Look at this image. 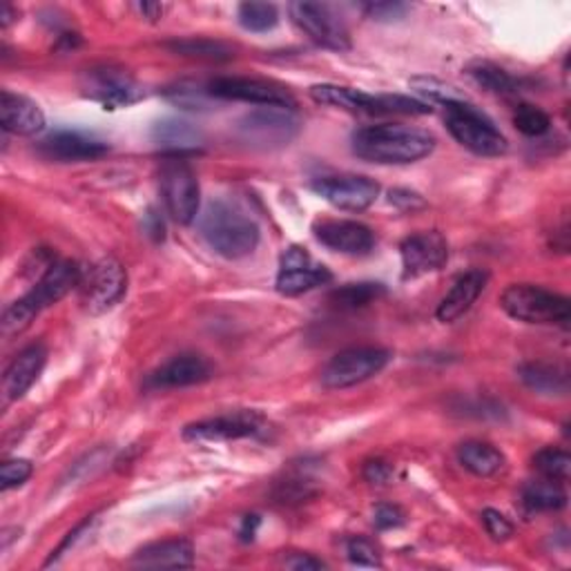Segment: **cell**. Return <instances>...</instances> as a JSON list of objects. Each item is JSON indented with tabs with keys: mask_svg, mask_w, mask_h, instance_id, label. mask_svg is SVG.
I'll list each match as a JSON object with an SVG mask.
<instances>
[{
	"mask_svg": "<svg viewBox=\"0 0 571 571\" xmlns=\"http://www.w3.org/2000/svg\"><path fill=\"white\" fill-rule=\"evenodd\" d=\"M460 464L478 478H492L505 468V455L494 444L487 442H464L457 446Z\"/></svg>",
	"mask_w": 571,
	"mask_h": 571,
	"instance_id": "484cf974",
	"label": "cell"
},
{
	"mask_svg": "<svg viewBox=\"0 0 571 571\" xmlns=\"http://www.w3.org/2000/svg\"><path fill=\"white\" fill-rule=\"evenodd\" d=\"M132 562L146 569H187L195 564V549L185 538L161 540L139 549Z\"/></svg>",
	"mask_w": 571,
	"mask_h": 571,
	"instance_id": "cb8c5ba5",
	"label": "cell"
},
{
	"mask_svg": "<svg viewBox=\"0 0 571 571\" xmlns=\"http://www.w3.org/2000/svg\"><path fill=\"white\" fill-rule=\"evenodd\" d=\"M291 17L313 43L333 52L351 50L348 30L331 6L306 3V0H302V3L291 6Z\"/></svg>",
	"mask_w": 571,
	"mask_h": 571,
	"instance_id": "7c38bea8",
	"label": "cell"
},
{
	"mask_svg": "<svg viewBox=\"0 0 571 571\" xmlns=\"http://www.w3.org/2000/svg\"><path fill=\"white\" fill-rule=\"evenodd\" d=\"M468 74L481 87H485L487 91L500 94V97H511V94H518L520 87H522L520 78H516L507 69H503L498 65H492V63L473 65V67H468Z\"/></svg>",
	"mask_w": 571,
	"mask_h": 571,
	"instance_id": "f546056e",
	"label": "cell"
},
{
	"mask_svg": "<svg viewBox=\"0 0 571 571\" xmlns=\"http://www.w3.org/2000/svg\"><path fill=\"white\" fill-rule=\"evenodd\" d=\"M128 289V272L115 257H106L83 272L80 293L89 313L99 315L112 309Z\"/></svg>",
	"mask_w": 571,
	"mask_h": 571,
	"instance_id": "30bf717a",
	"label": "cell"
},
{
	"mask_svg": "<svg viewBox=\"0 0 571 571\" xmlns=\"http://www.w3.org/2000/svg\"><path fill=\"white\" fill-rule=\"evenodd\" d=\"M385 293H387V289L383 283L359 281V283L340 286V289H335L328 295V302L342 311H357V309H364V306L377 302Z\"/></svg>",
	"mask_w": 571,
	"mask_h": 571,
	"instance_id": "83f0119b",
	"label": "cell"
},
{
	"mask_svg": "<svg viewBox=\"0 0 571 571\" xmlns=\"http://www.w3.org/2000/svg\"><path fill=\"white\" fill-rule=\"evenodd\" d=\"M0 126L17 137H32L45 128V115L32 99L23 94L3 89L0 94Z\"/></svg>",
	"mask_w": 571,
	"mask_h": 571,
	"instance_id": "44dd1931",
	"label": "cell"
},
{
	"mask_svg": "<svg viewBox=\"0 0 571 571\" xmlns=\"http://www.w3.org/2000/svg\"><path fill=\"white\" fill-rule=\"evenodd\" d=\"M346 553H348V560L357 567H383L379 551L368 538H351L346 545Z\"/></svg>",
	"mask_w": 571,
	"mask_h": 571,
	"instance_id": "8d00e7d4",
	"label": "cell"
},
{
	"mask_svg": "<svg viewBox=\"0 0 571 571\" xmlns=\"http://www.w3.org/2000/svg\"><path fill=\"white\" fill-rule=\"evenodd\" d=\"M400 255H402V277L418 279L422 274L440 270L446 263L449 246H446V239L435 230L418 233L402 241Z\"/></svg>",
	"mask_w": 571,
	"mask_h": 571,
	"instance_id": "2e32d148",
	"label": "cell"
},
{
	"mask_svg": "<svg viewBox=\"0 0 571 571\" xmlns=\"http://www.w3.org/2000/svg\"><path fill=\"white\" fill-rule=\"evenodd\" d=\"M487 281H489V274L478 268L460 274L457 281L453 283V289L444 295V300L440 302V306L435 311L438 320L444 324L460 320L475 304V300L483 295Z\"/></svg>",
	"mask_w": 571,
	"mask_h": 571,
	"instance_id": "603a6c76",
	"label": "cell"
},
{
	"mask_svg": "<svg viewBox=\"0 0 571 571\" xmlns=\"http://www.w3.org/2000/svg\"><path fill=\"white\" fill-rule=\"evenodd\" d=\"M505 313L525 324H564L571 317L569 300L534 283H514L503 293Z\"/></svg>",
	"mask_w": 571,
	"mask_h": 571,
	"instance_id": "8992f818",
	"label": "cell"
},
{
	"mask_svg": "<svg viewBox=\"0 0 571 571\" xmlns=\"http://www.w3.org/2000/svg\"><path fill=\"white\" fill-rule=\"evenodd\" d=\"M300 132V119L293 110L259 108L237 123V139L252 150H277L289 146Z\"/></svg>",
	"mask_w": 571,
	"mask_h": 571,
	"instance_id": "52a82bcc",
	"label": "cell"
},
{
	"mask_svg": "<svg viewBox=\"0 0 571 571\" xmlns=\"http://www.w3.org/2000/svg\"><path fill=\"white\" fill-rule=\"evenodd\" d=\"M331 279H333V274L326 266L315 263L304 248L293 246L281 255V268L277 274V291L286 298H295V295L317 289V286L328 283Z\"/></svg>",
	"mask_w": 571,
	"mask_h": 571,
	"instance_id": "5bb4252c",
	"label": "cell"
},
{
	"mask_svg": "<svg viewBox=\"0 0 571 571\" xmlns=\"http://www.w3.org/2000/svg\"><path fill=\"white\" fill-rule=\"evenodd\" d=\"M444 108H446V128L460 146L481 157H500L507 152L509 143L505 134L473 104L464 99V101L449 104Z\"/></svg>",
	"mask_w": 571,
	"mask_h": 571,
	"instance_id": "5b68a950",
	"label": "cell"
},
{
	"mask_svg": "<svg viewBox=\"0 0 571 571\" xmlns=\"http://www.w3.org/2000/svg\"><path fill=\"white\" fill-rule=\"evenodd\" d=\"M89 99L99 101L106 110L128 108L146 97V89L121 69L91 72L87 80Z\"/></svg>",
	"mask_w": 571,
	"mask_h": 571,
	"instance_id": "e0dca14e",
	"label": "cell"
},
{
	"mask_svg": "<svg viewBox=\"0 0 571 571\" xmlns=\"http://www.w3.org/2000/svg\"><path fill=\"white\" fill-rule=\"evenodd\" d=\"M14 10L8 6V3H3L0 6V23H3V28H10V23L14 21Z\"/></svg>",
	"mask_w": 571,
	"mask_h": 571,
	"instance_id": "c3c4849f",
	"label": "cell"
},
{
	"mask_svg": "<svg viewBox=\"0 0 571 571\" xmlns=\"http://www.w3.org/2000/svg\"><path fill=\"white\" fill-rule=\"evenodd\" d=\"M405 522H407V516H405V511H402L400 507H396V505H377L375 511H373V525H375L377 529H383V531H387V529H398V527H402Z\"/></svg>",
	"mask_w": 571,
	"mask_h": 571,
	"instance_id": "ab89813d",
	"label": "cell"
},
{
	"mask_svg": "<svg viewBox=\"0 0 571 571\" xmlns=\"http://www.w3.org/2000/svg\"><path fill=\"white\" fill-rule=\"evenodd\" d=\"M435 137L429 130L411 126H370L353 134V152L370 163L405 165L429 157Z\"/></svg>",
	"mask_w": 571,
	"mask_h": 571,
	"instance_id": "6da1fadb",
	"label": "cell"
},
{
	"mask_svg": "<svg viewBox=\"0 0 571 571\" xmlns=\"http://www.w3.org/2000/svg\"><path fill=\"white\" fill-rule=\"evenodd\" d=\"M108 143L80 134V132H72V130H63L56 132L52 137H47L41 143V154L54 161H94V159H101L104 154H108Z\"/></svg>",
	"mask_w": 571,
	"mask_h": 571,
	"instance_id": "7402d4cb",
	"label": "cell"
},
{
	"mask_svg": "<svg viewBox=\"0 0 571 571\" xmlns=\"http://www.w3.org/2000/svg\"><path fill=\"white\" fill-rule=\"evenodd\" d=\"M313 193L340 211L362 213L375 204L379 197V183L359 174L322 176L313 181Z\"/></svg>",
	"mask_w": 571,
	"mask_h": 571,
	"instance_id": "4fadbf2b",
	"label": "cell"
},
{
	"mask_svg": "<svg viewBox=\"0 0 571 571\" xmlns=\"http://www.w3.org/2000/svg\"><path fill=\"white\" fill-rule=\"evenodd\" d=\"M152 141L170 157L197 152L204 146V134L197 126L181 119H163L152 128Z\"/></svg>",
	"mask_w": 571,
	"mask_h": 571,
	"instance_id": "d4e9b609",
	"label": "cell"
},
{
	"mask_svg": "<svg viewBox=\"0 0 571 571\" xmlns=\"http://www.w3.org/2000/svg\"><path fill=\"white\" fill-rule=\"evenodd\" d=\"M259 516H246L244 518V527H241V531H239V536H241V540H252L255 538V531H257V527H259Z\"/></svg>",
	"mask_w": 571,
	"mask_h": 571,
	"instance_id": "bcb514c9",
	"label": "cell"
},
{
	"mask_svg": "<svg viewBox=\"0 0 571 571\" xmlns=\"http://www.w3.org/2000/svg\"><path fill=\"white\" fill-rule=\"evenodd\" d=\"M286 567L289 569H295V571H315V569H324L326 564L313 556H304V553H295L291 556L289 560H286Z\"/></svg>",
	"mask_w": 571,
	"mask_h": 571,
	"instance_id": "ee69618b",
	"label": "cell"
},
{
	"mask_svg": "<svg viewBox=\"0 0 571 571\" xmlns=\"http://www.w3.org/2000/svg\"><path fill=\"white\" fill-rule=\"evenodd\" d=\"M211 97L208 89H195V87H185V85H179L174 89L168 91V99L183 108V110H202L206 108V99Z\"/></svg>",
	"mask_w": 571,
	"mask_h": 571,
	"instance_id": "74e56055",
	"label": "cell"
},
{
	"mask_svg": "<svg viewBox=\"0 0 571 571\" xmlns=\"http://www.w3.org/2000/svg\"><path fill=\"white\" fill-rule=\"evenodd\" d=\"M80 279H83V268L78 263L67 259L52 261L43 272V277L36 281L34 289L25 298L17 300L3 313V322H0V326H3V335L6 337L21 335L25 328H30L34 317H39L45 309L54 306L72 289L80 286Z\"/></svg>",
	"mask_w": 571,
	"mask_h": 571,
	"instance_id": "7a4b0ae2",
	"label": "cell"
},
{
	"mask_svg": "<svg viewBox=\"0 0 571 571\" xmlns=\"http://www.w3.org/2000/svg\"><path fill=\"white\" fill-rule=\"evenodd\" d=\"M168 47L181 56L200 58V61H228L233 58V47L211 39H183L168 43Z\"/></svg>",
	"mask_w": 571,
	"mask_h": 571,
	"instance_id": "4dcf8cb0",
	"label": "cell"
},
{
	"mask_svg": "<svg viewBox=\"0 0 571 571\" xmlns=\"http://www.w3.org/2000/svg\"><path fill=\"white\" fill-rule=\"evenodd\" d=\"M394 468L385 460H370L364 464V481L370 485H387L391 481Z\"/></svg>",
	"mask_w": 571,
	"mask_h": 571,
	"instance_id": "b9f144b4",
	"label": "cell"
},
{
	"mask_svg": "<svg viewBox=\"0 0 571 571\" xmlns=\"http://www.w3.org/2000/svg\"><path fill=\"white\" fill-rule=\"evenodd\" d=\"M518 377L522 379V385L527 389H531L538 396H564L569 391L567 373L551 364H542V362L525 364L520 366Z\"/></svg>",
	"mask_w": 571,
	"mask_h": 571,
	"instance_id": "4316f807",
	"label": "cell"
},
{
	"mask_svg": "<svg viewBox=\"0 0 571 571\" xmlns=\"http://www.w3.org/2000/svg\"><path fill=\"white\" fill-rule=\"evenodd\" d=\"M32 473H34V464L30 460H23V457L8 460L3 462V466H0V487H3V492L21 487L32 478Z\"/></svg>",
	"mask_w": 571,
	"mask_h": 571,
	"instance_id": "d590c367",
	"label": "cell"
},
{
	"mask_svg": "<svg viewBox=\"0 0 571 571\" xmlns=\"http://www.w3.org/2000/svg\"><path fill=\"white\" fill-rule=\"evenodd\" d=\"M534 466L542 478L564 483L571 471V457L560 449H542L534 455Z\"/></svg>",
	"mask_w": 571,
	"mask_h": 571,
	"instance_id": "d6a6232c",
	"label": "cell"
},
{
	"mask_svg": "<svg viewBox=\"0 0 571 571\" xmlns=\"http://www.w3.org/2000/svg\"><path fill=\"white\" fill-rule=\"evenodd\" d=\"M208 94L215 99L224 101H244L261 108H283V110H295L298 104L289 89L279 85L259 80V78H215L206 85Z\"/></svg>",
	"mask_w": 571,
	"mask_h": 571,
	"instance_id": "8fae6325",
	"label": "cell"
},
{
	"mask_svg": "<svg viewBox=\"0 0 571 571\" xmlns=\"http://www.w3.org/2000/svg\"><path fill=\"white\" fill-rule=\"evenodd\" d=\"M368 19L379 21V23H394L407 17L409 8L405 3H370L364 8Z\"/></svg>",
	"mask_w": 571,
	"mask_h": 571,
	"instance_id": "60d3db41",
	"label": "cell"
},
{
	"mask_svg": "<svg viewBox=\"0 0 571 571\" xmlns=\"http://www.w3.org/2000/svg\"><path fill=\"white\" fill-rule=\"evenodd\" d=\"M161 195L176 224H193L200 215V179L185 161L170 159L161 168Z\"/></svg>",
	"mask_w": 571,
	"mask_h": 571,
	"instance_id": "9c48e42d",
	"label": "cell"
},
{
	"mask_svg": "<svg viewBox=\"0 0 571 571\" xmlns=\"http://www.w3.org/2000/svg\"><path fill=\"white\" fill-rule=\"evenodd\" d=\"M391 362V353L375 346H357L337 353L322 370V385L326 389H348L366 383L383 373Z\"/></svg>",
	"mask_w": 571,
	"mask_h": 571,
	"instance_id": "ba28073f",
	"label": "cell"
},
{
	"mask_svg": "<svg viewBox=\"0 0 571 571\" xmlns=\"http://www.w3.org/2000/svg\"><path fill=\"white\" fill-rule=\"evenodd\" d=\"M411 87L420 94V97L431 99V101L442 104V106H449V104H455V101H464V97L455 87H451V85H446V83H442L438 78L420 76V78L411 80Z\"/></svg>",
	"mask_w": 571,
	"mask_h": 571,
	"instance_id": "e575fe53",
	"label": "cell"
},
{
	"mask_svg": "<svg viewBox=\"0 0 571 571\" xmlns=\"http://www.w3.org/2000/svg\"><path fill=\"white\" fill-rule=\"evenodd\" d=\"M45 362H47V348L43 344H32L12 359L3 377L6 402L21 400L32 389V385L45 368Z\"/></svg>",
	"mask_w": 571,
	"mask_h": 571,
	"instance_id": "ffe728a7",
	"label": "cell"
},
{
	"mask_svg": "<svg viewBox=\"0 0 571 571\" xmlns=\"http://www.w3.org/2000/svg\"><path fill=\"white\" fill-rule=\"evenodd\" d=\"M514 126L525 137H542V134L549 132L551 119L545 110H540L536 106H529V104H522L514 112Z\"/></svg>",
	"mask_w": 571,
	"mask_h": 571,
	"instance_id": "836d02e7",
	"label": "cell"
},
{
	"mask_svg": "<svg viewBox=\"0 0 571 571\" xmlns=\"http://www.w3.org/2000/svg\"><path fill=\"white\" fill-rule=\"evenodd\" d=\"M263 427V418L255 411H237L228 416H217L211 420H202L187 424L183 429V438L187 442H224L257 435Z\"/></svg>",
	"mask_w": 571,
	"mask_h": 571,
	"instance_id": "9a60e30c",
	"label": "cell"
},
{
	"mask_svg": "<svg viewBox=\"0 0 571 571\" xmlns=\"http://www.w3.org/2000/svg\"><path fill=\"white\" fill-rule=\"evenodd\" d=\"M143 230H146L154 241H161V239L165 237L163 219H161L154 211H150V213L146 215V219H143Z\"/></svg>",
	"mask_w": 571,
	"mask_h": 571,
	"instance_id": "f6af8a7d",
	"label": "cell"
},
{
	"mask_svg": "<svg viewBox=\"0 0 571 571\" xmlns=\"http://www.w3.org/2000/svg\"><path fill=\"white\" fill-rule=\"evenodd\" d=\"M213 368L202 355H176L148 377V389H185L211 379Z\"/></svg>",
	"mask_w": 571,
	"mask_h": 571,
	"instance_id": "ac0fdd59",
	"label": "cell"
},
{
	"mask_svg": "<svg viewBox=\"0 0 571 571\" xmlns=\"http://www.w3.org/2000/svg\"><path fill=\"white\" fill-rule=\"evenodd\" d=\"M139 10H141V14L150 17V21H157V19L163 17V8H161V6H148V3H143V6H139Z\"/></svg>",
	"mask_w": 571,
	"mask_h": 571,
	"instance_id": "7dc6e473",
	"label": "cell"
},
{
	"mask_svg": "<svg viewBox=\"0 0 571 571\" xmlns=\"http://www.w3.org/2000/svg\"><path fill=\"white\" fill-rule=\"evenodd\" d=\"M483 522H485L487 534H489L494 540H498V542L509 540V538L514 536V525H511V520H509L507 516H503L500 511H496V509H485V511H483Z\"/></svg>",
	"mask_w": 571,
	"mask_h": 571,
	"instance_id": "f35d334b",
	"label": "cell"
},
{
	"mask_svg": "<svg viewBox=\"0 0 571 571\" xmlns=\"http://www.w3.org/2000/svg\"><path fill=\"white\" fill-rule=\"evenodd\" d=\"M311 99L322 106L340 108L344 112L353 115H370V117H383V115H429L431 106L427 101L409 99L402 94H366L362 89L353 87H340V85H313L311 87Z\"/></svg>",
	"mask_w": 571,
	"mask_h": 571,
	"instance_id": "277c9868",
	"label": "cell"
},
{
	"mask_svg": "<svg viewBox=\"0 0 571 571\" xmlns=\"http://www.w3.org/2000/svg\"><path fill=\"white\" fill-rule=\"evenodd\" d=\"M522 507L531 514L540 511H560L567 507V494L556 481H540V483H529L522 489Z\"/></svg>",
	"mask_w": 571,
	"mask_h": 571,
	"instance_id": "f1b7e54d",
	"label": "cell"
},
{
	"mask_svg": "<svg viewBox=\"0 0 571 571\" xmlns=\"http://www.w3.org/2000/svg\"><path fill=\"white\" fill-rule=\"evenodd\" d=\"M315 237L326 248L344 255H368L375 246V233L368 226L346 219H328L315 224Z\"/></svg>",
	"mask_w": 571,
	"mask_h": 571,
	"instance_id": "d6986e66",
	"label": "cell"
},
{
	"mask_svg": "<svg viewBox=\"0 0 571 571\" xmlns=\"http://www.w3.org/2000/svg\"><path fill=\"white\" fill-rule=\"evenodd\" d=\"M239 23L248 32H270L279 23V12L270 3H241L239 6Z\"/></svg>",
	"mask_w": 571,
	"mask_h": 571,
	"instance_id": "1f68e13d",
	"label": "cell"
},
{
	"mask_svg": "<svg viewBox=\"0 0 571 571\" xmlns=\"http://www.w3.org/2000/svg\"><path fill=\"white\" fill-rule=\"evenodd\" d=\"M391 204L398 206L400 211H418V208H424V200L416 193H411V190H391Z\"/></svg>",
	"mask_w": 571,
	"mask_h": 571,
	"instance_id": "7bdbcfd3",
	"label": "cell"
},
{
	"mask_svg": "<svg viewBox=\"0 0 571 571\" xmlns=\"http://www.w3.org/2000/svg\"><path fill=\"white\" fill-rule=\"evenodd\" d=\"M200 233L206 244L226 259L248 257L259 246V226L226 202L208 204L200 219Z\"/></svg>",
	"mask_w": 571,
	"mask_h": 571,
	"instance_id": "3957f363",
	"label": "cell"
}]
</instances>
